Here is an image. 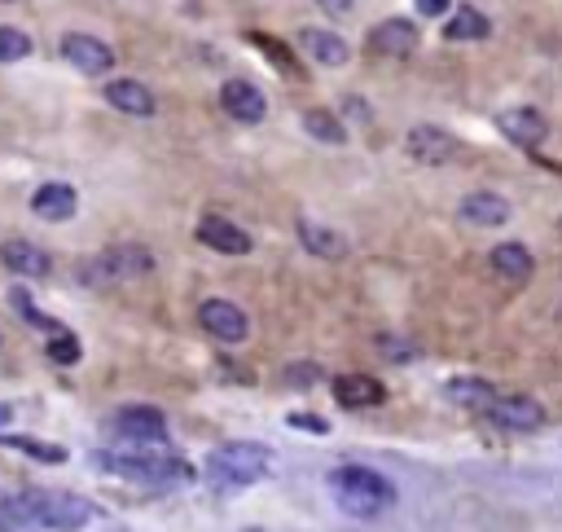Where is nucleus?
Instances as JSON below:
<instances>
[{"label": "nucleus", "instance_id": "obj_1", "mask_svg": "<svg viewBox=\"0 0 562 532\" xmlns=\"http://www.w3.org/2000/svg\"><path fill=\"white\" fill-rule=\"evenodd\" d=\"M92 466L110 470V475H123L132 484H145V488H176V484L193 479V466L184 457H176V453H145V444H136V453H97Z\"/></svg>", "mask_w": 562, "mask_h": 532}, {"label": "nucleus", "instance_id": "obj_2", "mask_svg": "<svg viewBox=\"0 0 562 532\" xmlns=\"http://www.w3.org/2000/svg\"><path fill=\"white\" fill-rule=\"evenodd\" d=\"M329 488H334V501L351 514V519H378L391 501H395V488L386 475L369 470V466H338L329 475Z\"/></svg>", "mask_w": 562, "mask_h": 532}, {"label": "nucleus", "instance_id": "obj_3", "mask_svg": "<svg viewBox=\"0 0 562 532\" xmlns=\"http://www.w3.org/2000/svg\"><path fill=\"white\" fill-rule=\"evenodd\" d=\"M268 470H272V453H268V444H255V440L224 444V448H215L211 462H206V475H211V484H220V488H246V484L263 479Z\"/></svg>", "mask_w": 562, "mask_h": 532}, {"label": "nucleus", "instance_id": "obj_4", "mask_svg": "<svg viewBox=\"0 0 562 532\" xmlns=\"http://www.w3.org/2000/svg\"><path fill=\"white\" fill-rule=\"evenodd\" d=\"M26 514L40 523V528H53V532H79L97 519L92 501L79 497V492H53V488H35V492H18Z\"/></svg>", "mask_w": 562, "mask_h": 532}, {"label": "nucleus", "instance_id": "obj_5", "mask_svg": "<svg viewBox=\"0 0 562 532\" xmlns=\"http://www.w3.org/2000/svg\"><path fill=\"white\" fill-rule=\"evenodd\" d=\"M154 268V255L136 242H123V246H110L101 251L97 259L83 264V281L88 286H101V281H132V277H145Z\"/></svg>", "mask_w": 562, "mask_h": 532}, {"label": "nucleus", "instance_id": "obj_6", "mask_svg": "<svg viewBox=\"0 0 562 532\" xmlns=\"http://www.w3.org/2000/svg\"><path fill=\"white\" fill-rule=\"evenodd\" d=\"M110 431L127 444H162L167 440V418L154 404H123L110 413Z\"/></svg>", "mask_w": 562, "mask_h": 532}, {"label": "nucleus", "instance_id": "obj_7", "mask_svg": "<svg viewBox=\"0 0 562 532\" xmlns=\"http://www.w3.org/2000/svg\"><path fill=\"white\" fill-rule=\"evenodd\" d=\"M198 321H202V330L215 334L220 343H241V339L250 334V321H246V312H241L233 299H206V303L198 308Z\"/></svg>", "mask_w": 562, "mask_h": 532}, {"label": "nucleus", "instance_id": "obj_8", "mask_svg": "<svg viewBox=\"0 0 562 532\" xmlns=\"http://www.w3.org/2000/svg\"><path fill=\"white\" fill-rule=\"evenodd\" d=\"M61 57H66L75 70H83V75H105V70L114 66L110 44H105V40H97V35H83V31L61 35Z\"/></svg>", "mask_w": 562, "mask_h": 532}, {"label": "nucleus", "instance_id": "obj_9", "mask_svg": "<svg viewBox=\"0 0 562 532\" xmlns=\"http://www.w3.org/2000/svg\"><path fill=\"white\" fill-rule=\"evenodd\" d=\"M220 106H224V114L237 119V123H259V119L268 114V101H263V92H259L250 79H228V84L220 88Z\"/></svg>", "mask_w": 562, "mask_h": 532}, {"label": "nucleus", "instance_id": "obj_10", "mask_svg": "<svg viewBox=\"0 0 562 532\" xmlns=\"http://www.w3.org/2000/svg\"><path fill=\"white\" fill-rule=\"evenodd\" d=\"M483 413H487L496 426H509V431H531V426H540V418H544V409H540L536 400H527V396H492Z\"/></svg>", "mask_w": 562, "mask_h": 532}, {"label": "nucleus", "instance_id": "obj_11", "mask_svg": "<svg viewBox=\"0 0 562 532\" xmlns=\"http://www.w3.org/2000/svg\"><path fill=\"white\" fill-rule=\"evenodd\" d=\"M75 207H79V193L70 189V185H61V180H48V185H40L35 193H31V211L40 215V220H70L75 215Z\"/></svg>", "mask_w": 562, "mask_h": 532}, {"label": "nucleus", "instance_id": "obj_12", "mask_svg": "<svg viewBox=\"0 0 562 532\" xmlns=\"http://www.w3.org/2000/svg\"><path fill=\"white\" fill-rule=\"evenodd\" d=\"M198 237H202L211 251H220V255H246V251H250V233L237 229V224L224 220V215H206V220L198 224Z\"/></svg>", "mask_w": 562, "mask_h": 532}, {"label": "nucleus", "instance_id": "obj_13", "mask_svg": "<svg viewBox=\"0 0 562 532\" xmlns=\"http://www.w3.org/2000/svg\"><path fill=\"white\" fill-rule=\"evenodd\" d=\"M369 44H373L378 53H386V57H408V53L417 48V26L404 22V18H386V22H378V26L369 31Z\"/></svg>", "mask_w": 562, "mask_h": 532}, {"label": "nucleus", "instance_id": "obj_14", "mask_svg": "<svg viewBox=\"0 0 562 532\" xmlns=\"http://www.w3.org/2000/svg\"><path fill=\"white\" fill-rule=\"evenodd\" d=\"M0 259H4V268L18 273V277H48V268H53V259H48L35 242H22V237H9V242L0 246Z\"/></svg>", "mask_w": 562, "mask_h": 532}, {"label": "nucleus", "instance_id": "obj_15", "mask_svg": "<svg viewBox=\"0 0 562 532\" xmlns=\"http://www.w3.org/2000/svg\"><path fill=\"white\" fill-rule=\"evenodd\" d=\"M382 383L378 378H369V374H342V378H334V400L342 404V409H373V404H382Z\"/></svg>", "mask_w": 562, "mask_h": 532}, {"label": "nucleus", "instance_id": "obj_16", "mask_svg": "<svg viewBox=\"0 0 562 532\" xmlns=\"http://www.w3.org/2000/svg\"><path fill=\"white\" fill-rule=\"evenodd\" d=\"M105 101H110L114 110H123V114H136V119H149V114L158 110L154 92H149L145 84H136V79H114V84H105Z\"/></svg>", "mask_w": 562, "mask_h": 532}, {"label": "nucleus", "instance_id": "obj_17", "mask_svg": "<svg viewBox=\"0 0 562 532\" xmlns=\"http://www.w3.org/2000/svg\"><path fill=\"white\" fill-rule=\"evenodd\" d=\"M408 154H413L417 163H448V158L457 154V141H452L443 128L422 123V128L408 132Z\"/></svg>", "mask_w": 562, "mask_h": 532}, {"label": "nucleus", "instance_id": "obj_18", "mask_svg": "<svg viewBox=\"0 0 562 532\" xmlns=\"http://www.w3.org/2000/svg\"><path fill=\"white\" fill-rule=\"evenodd\" d=\"M299 44H303V53H307L312 62H321V66H342L347 53H351L342 35H334V31H316V26L299 31Z\"/></svg>", "mask_w": 562, "mask_h": 532}, {"label": "nucleus", "instance_id": "obj_19", "mask_svg": "<svg viewBox=\"0 0 562 532\" xmlns=\"http://www.w3.org/2000/svg\"><path fill=\"white\" fill-rule=\"evenodd\" d=\"M496 128H501L514 145H540V141H544V119H540L536 110H527V106L505 110V114L496 119Z\"/></svg>", "mask_w": 562, "mask_h": 532}, {"label": "nucleus", "instance_id": "obj_20", "mask_svg": "<svg viewBox=\"0 0 562 532\" xmlns=\"http://www.w3.org/2000/svg\"><path fill=\"white\" fill-rule=\"evenodd\" d=\"M299 237L312 255H325V259H342L347 255V237L325 229V224H312V220H299Z\"/></svg>", "mask_w": 562, "mask_h": 532}, {"label": "nucleus", "instance_id": "obj_21", "mask_svg": "<svg viewBox=\"0 0 562 532\" xmlns=\"http://www.w3.org/2000/svg\"><path fill=\"white\" fill-rule=\"evenodd\" d=\"M461 215H465L470 224H505V220H509V202H505L501 193H470V198L461 202Z\"/></svg>", "mask_w": 562, "mask_h": 532}, {"label": "nucleus", "instance_id": "obj_22", "mask_svg": "<svg viewBox=\"0 0 562 532\" xmlns=\"http://www.w3.org/2000/svg\"><path fill=\"white\" fill-rule=\"evenodd\" d=\"M492 268H496L505 281H527V277H531V255H527V246H518V242H501V246L492 251Z\"/></svg>", "mask_w": 562, "mask_h": 532}, {"label": "nucleus", "instance_id": "obj_23", "mask_svg": "<svg viewBox=\"0 0 562 532\" xmlns=\"http://www.w3.org/2000/svg\"><path fill=\"white\" fill-rule=\"evenodd\" d=\"M487 31H492V22H487L474 4H461V9L448 18V26H443L448 40H487Z\"/></svg>", "mask_w": 562, "mask_h": 532}, {"label": "nucleus", "instance_id": "obj_24", "mask_svg": "<svg viewBox=\"0 0 562 532\" xmlns=\"http://www.w3.org/2000/svg\"><path fill=\"white\" fill-rule=\"evenodd\" d=\"M303 128H307V136H316L321 145H342V141H347L342 123H338L329 110H307V114H303Z\"/></svg>", "mask_w": 562, "mask_h": 532}, {"label": "nucleus", "instance_id": "obj_25", "mask_svg": "<svg viewBox=\"0 0 562 532\" xmlns=\"http://www.w3.org/2000/svg\"><path fill=\"white\" fill-rule=\"evenodd\" d=\"M448 396L457 400V404H470V409H487V400L496 396L483 378H452L448 383Z\"/></svg>", "mask_w": 562, "mask_h": 532}, {"label": "nucleus", "instance_id": "obj_26", "mask_svg": "<svg viewBox=\"0 0 562 532\" xmlns=\"http://www.w3.org/2000/svg\"><path fill=\"white\" fill-rule=\"evenodd\" d=\"M0 444H4V448H18V453H26V457H35V462H48V466L66 462V448H57V444H44V440H26V435H0Z\"/></svg>", "mask_w": 562, "mask_h": 532}, {"label": "nucleus", "instance_id": "obj_27", "mask_svg": "<svg viewBox=\"0 0 562 532\" xmlns=\"http://www.w3.org/2000/svg\"><path fill=\"white\" fill-rule=\"evenodd\" d=\"M40 523L26 514L22 497H0V532H35Z\"/></svg>", "mask_w": 562, "mask_h": 532}, {"label": "nucleus", "instance_id": "obj_28", "mask_svg": "<svg viewBox=\"0 0 562 532\" xmlns=\"http://www.w3.org/2000/svg\"><path fill=\"white\" fill-rule=\"evenodd\" d=\"M26 53H31L26 31H18V26H0V62H18V57H26Z\"/></svg>", "mask_w": 562, "mask_h": 532}, {"label": "nucleus", "instance_id": "obj_29", "mask_svg": "<svg viewBox=\"0 0 562 532\" xmlns=\"http://www.w3.org/2000/svg\"><path fill=\"white\" fill-rule=\"evenodd\" d=\"M13 303L22 308V321H26V325H35V330H48V334H61V325H57L53 317H44V312H40V308H35V303L22 295V290L13 295Z\"/></svg>", "mask_w": 562, "mask_h": 532}, {"label": "nucleus", "instance_id": "obj_30", "mask_svg": "<svg viewBox=\"0 0 562 532\" xmlns=\"http://www.w3.org/2000/svg\"><path fill=\"white\" fill-rule=\"evenodd\" d=\"M48 356H53L57 365H75V361H79V343H75V334H53Z\"/></svg>", "mask_w": 562, "mask_h": 532}, {"label": "nucleus", "instance_id": "obj_31", "mask_svg": "<svg viewBox=\"0 0 562 532\" xmlns=\"http://www.w3.org/2000/svg\"><path fill=\"white\" fill-rule=\"evenodd\" d=\"M285 378H290L294 387H312L307 378H321V369H316V365H290V369H285Z\"/></svg>", "mask_w": 562, "mask_h": 532}, {"label": "nucleus", "instance_id": "obj_32", "mask_svg": "<svg viewBox=\"0 0 562 532\" xmlns=\"http://www.w3.org/2000/svg\"><path fill=\"white\" fill-rule=\"evenodd\" d=\"M290 426H303V431H316V435L329 431V422H321V418H312V413H290Z\"/></svg>", "mask_w": 562, "mask_h": 532}, {"label": "nucleus", "instance_id": "obj_33", "mask_svg": "<svg viewBox=\"0 0 562 532\" xmlns=\"http://www.w3.org/2000/svg\"><path fill=\"white\" fill-rule=\"evenodd\" d=\"M316 4H321V9H325V13H329V18H347V13H351V4H356V0H316Z\"/></svg>", "mask_w": 562, "mask_h": 532}, {"label": "nucleus", "instance_id": "obj_34", "mask_svg": "<svg viewBox=\"0 0 562 532\" xmlns=\"http://www.w3.org/2000/svg\"><path fill=\"white\" fill-rule=\"evenodd\" d=\"M448 4H452V0H417V9H422L426 18H439V13L448 9Z\"/></svg>", "mask_w": 562, "mask_h": 532}]
</instances>
